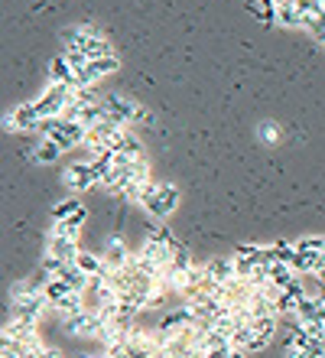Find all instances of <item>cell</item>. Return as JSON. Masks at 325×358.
Here are the masks:
<instances>
[{"instance_id":"7402d4cb","label":"cell","mask_w":325,"mask_h":358,"mask_svg":"<svg viewBox=\"0 0 325 358\" xmlns=\"http://www.w3.org/2000/svg\"><path fill=\"white\" fill-rule=\"evenodd\" d=\"M303 29H306V33L316 39V43H322V46H325V13H322V17L306 20V23H303Z\"/></svg>"},{"instance_id":"603a6c76","label":"cell","mask_w":325,"mask_h":358,"mask_svg":"<svg viewBox=\"0 0 325 358\" xmlns=\"http://www.w3.org/2000/svg\"><path fill=\"white\" fill-rule=\"evenodd\" d=\"M49 235H52V238H78V235H82V228L68 225V222H52Z\"/></svg>"},{"instance_id":"ba28073f","label":"cell","mask_w":325,"mask_h":358,"mask_svg":"<svg viewBox=\"0 0 325 358\" xmlns=\"http://www.w3.org/2000/svg\"><path fill=\"white\" fill-rule=\"evenodd\" d=\"M43 127V114H39L36 101H23L17 104L13 111L3 114V131H13V134H39Z\"/></svg>"},{"instance_id":"30bf717a","label":"cell","mask_w":325,"mask_h":358,"mask_svg":"<svg viewBox=\"0 0 325 358\" xmlns=\"http://www.w3.org/2000/svg\"><path fill=\"white\" fill-rule=\"evenodd\" d=\"M121 69V59L117 56H104V59H92L88 66L78 69V88H98L101 78H108L111 72Z\"/></svg>"},{"instance_id":"9a60e30c","label":"cell","mask_w":325,"mask_h":358,"mask_svg":"<svg viewBox=\"0 0 325 358\" xmlns=\"http://www.w3.org/2000/svg\"><path fill=\"white\" fill-rule=\"evenodd\" d=\"M75 264H78V271H85L88 273V277H111V267L104 264V257H101V251H98V255H92V251H82V255H78V261H75Z\"/></svg>"},{"instance_id":"ffe728a7","label":"cell","mask_w":325,"mask_h":358,"mask_svg":"<svg viewBox=\"0 0 325 358\" xmlns=\"http://www.w3.org/2000/svg\"><path fill=\"white\" fill-rule=\"evenodd\" d=\"M277 23H283V27H303V13H299L296 0L280 3V7H277Z\"/></svg>"},{"instance_id":"ac0fdd59","label":"cell","mask_w":325,"mask_h":358,"mask_svg":"<svg viewBox=\"0 0 325 358\" xmlns=\"http://www.w3.org/2000/svg\"><path fill=\"white\" fill-rule=\"evenodd\" d=\"M68 293H75V290L65 280H56V277H52V280H46V287H43V296L49 300V306H59Z\"/></svg>"},{"instance_id":"4fadbf2b","label":"cell","mask_w":325,"mask_h":358,"mask_svg":"<svg viewBox=\"0 0 325 358\" xmlns=\"http://www.w3.org/2000/svg\"><path fill=\"white\" fill-rule=\"evenodd\" d=\"M49 82H52V85L78 88V69L65 59V52H59V56L49 62Z\"/></svg>"},{"instance_id":"44dd1931","label":"cell","mask_w":325,"mask_h":358,"mask_svg":"<svg viewBox=\"0 0 325 358\" xmlns=\"http://www.w3.org/2000/svg\"><path fill=\"white\" fill-rule=\"evenodd\" d=\"M78 208H82V202H78V199H62V202H56V206H52V222H65V218H72Z\"/></svg>"},{"instance_id":"3957f363","label":"cell","mask_w":325,"mask_h":358,"mask_svg":"<svg viewBox=\"0 0 325 358\" xmlns=\"http://www.w3.org/2000/svg\"><path fill=\"white\" fill-rule=\"evenodd\" d=\"M104 114L111 117V121L124 124V127H150L153 124V114L137 101V98H130V94H104Z\"/></svg>"},{"instance_id":"52a82bcc","label":"cell","mask_w":325,"mask_h":358,"mask_svg":"<svg viewBox=\"0 0 325 358\" xmlns=\"http://www.w3.org/2000/svg\"><path fill=\"white\" fill-rule=\"evenodd\" d=\"M72 101H75V88L52 85V82H49V85L43 88V94L36 98V108H39V114H43V121H46V117H65V111L72 108Z\"/></svg>"},{"instance_id":"7a4b0ae2","label":"cell","mask_w":325,"mask_h":358,"mask_svg":"<svg viewBox=\"0 0 325 358\" xmlns=\"http://www.w3.org/2000/svg\"><path fill=\"white\" fill-rule=\"evenodd\" d=\"M62 46H65V52H82L88 62L92 59H104V56H117L114 46L108 43V36L94 23H75V27L62 29Z\"/></svg>"},{"instance_id":"5bb4252c","label":"cell","mask_w":325,"mask_h":358,"mask_svg":"<svg viewBox=\"0 0 325 358\" xmlns=\"http://www.w3.org/2000/svg\"><path fill=\"white\" fill-rule=\"evenodd\" d=\"M46 255H56L62 261H78L82 255V245H78V238H46Z\"/></svg>"},{"instance_id":"2e32d148","label":"cell","mask_w":325,"mask_h":358,"mask_svg":"<svg viewBox=\"0 0 325 358\" xmlns=\"http://www.w3.org/2000/svg\"><path fill=\"white\" fill-rule=\"evenodd\" d=\"M205 273H208L212 280H218V283L234 280V277H238V273H234V257H215V261L205 264Z\"/></svg>"},{"instance_id":"8992f818","label":"cell","mask_w":325,"mask_h":358,"mask_svg":"<svg viewBox=\"0 0 325 358\" xmlns=\"http://www.w3.org/2000/svg\"><path fill=\"white\" fill-rule=\"evenodd\" d=\"M108 320L111 316H104L101 310H82V313H75V316H65L62 326L68 336H78V339H98L101 336V329L108 326Z\"/></svg>"},{"instance_id":"5b68a950","label":"cell","mask_w":325,"mask_h":358,"mask_svg":"<svg viewBox=\"0 0 325 358\" xmlns=\"http://www.w3.org/2000/svg\"><path fill=\"white\" fill-rule=\"evenodd\" d=\"M39 137H49L62 150H72V147H82L88 141V127L78 121H68V117H46L43 127H39Z\"/></svg>"},{"instance_id":"d4e9b609","label":"cell","mask_w":325,"mask_h":358,"mask_svg":"<svg viewBox=\"0 0 325 358\" xmlns=\"http://www.w3.org/2000/svg\"><path fill=\"white\" fill-rule=\"evenodd\" d=\"M78 358H108V352H101V355H78Z\"/></svg>"},{"instance_id":"7c38bea8","label":"cell","mask_w":325,"mask_h":358,"mask_svg":"<svg viewBox=\"0 0 325 358\" xmlns=\"http://www.w3.org/2000/svg\"><path fill=\"white\" fill-rule=\"evenodd\" d=\"M3 336H7V339H13V342H23L27 349L43 342L36 322H23V320H7V322H3Z\"/></svg>"},{"instance_id":"277c9868","label":"cell","mask_w":325,"mask_h":358,"mask_svg":"<svg viewBox=\"0 0 325 358\" xmlns=\"http://www.w3.org/2000/svg\"><path fill=\"white\" fill-rule=\"evenodd\" d=\"M179 202H182V189H179L176 182H150L140 206H143V212H147L150 218L163 222V218H169L176 212Z\"/></svg>"},{"instance_id":"8fae6325","label":"cell","mask_w":325,"mask_h":358,"mask_svg":"<svg viewBox=\"0 0 325 358\" xmlns=\"http://www.w3.org/2000/svg\"><path fill=\"white\" fill-rule=\"evenodd\" d=\"M101 257H104V264L111 267V271H124V267L133 264V255H130V248L124 245L117 235H111L108 241H104Z\"/></svg>"},{"instance_id":"d6986e66","label":"cell","mask_w":325,"mask_h":358,"mask_svg":"<svg viewBox=\"0 0 325 358\" xmlns=\"http://www.w3.org/2000/svg\"><path fill=\"white\" fill-rule=\"evenodd\" d=\"M296 277H299V273L293 271L289 264H270V283H273L277 290H287V287L296 280Z\"/></svg>"},{"instance_id":"9c48e42d","label":"cell","mask_w":325,"mask_h":358,"mask_svg":"<svg viewBox=\"0 0 325 358\" xmlns=\"http://www.w3.org/2000/svg\"><path fill=\"white\" fill-rule=\"evenodd\" d=\"M62 186L68 189V192H88V189L101 186V179L94 173L92 160H78V163H68L62 170Z\"/></svg>"},{"instance_id":"6da1fadb","label":"cell","mask_w":325,"mask_h":358,"mask_svg":"<svg viewBox=\"0 0 325 358\" xmlns=\"http://www.w3.org/2000/svg\"><path fill=\"white\" fill-rule=\"evenodd\" d=\"M49 300L43 296V283L33 277V280H17L10 287V320H23V322H36L46 316Z\"/></svg>"},{"instance_id":"e0dca14e","label":"cell","mask_w":325,"mask_h":358,"mask_svg":"<svg viewBox=\"0 0 325 358\" xmlns=\"http://www.w3.org/2000/svg\"><path fill=\"white\" fill-rule=\"evenodd\" d=\"M29 150H33L36 163H59V157H62V147L56 141H49V137H39L36 147H29Z\"/></svg>"},{"instance_id":"cb8c5ba5","label":"cell","mask_w":325,"mask_h":358,"mask_svg":"<svg viewBox=\"0 0 325 358\" xmlns=\"http://www.w3.org/2000/svg\"><path fill=\"white\" fill-rule=\"evenodd\" d=\"M260 141H267V143H277L280 141V127L273 121H263L260 124Z\"/></svg>"}]
</instances>
